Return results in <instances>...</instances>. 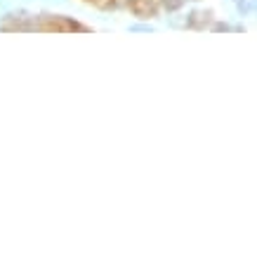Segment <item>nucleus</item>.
I'll return each mask as SVG.
<instances>
[{
	"instance_id": "nucleus-1",
	"label": "nucleus",
	"mask_w": 257,
	"mask_h": 257,
	"mask_svg": "<svg viewBox=\"0 0 257 257\" xmlns=\"http://www.w3.org/2000/svg\"><path fill=\"white\" fill-rule=\"evenodd\" d=\"M212 22V10H194V12H189L187 19H184V26L187 29H196V31H203V29H208Z\"/></svg>"
},
{
	"instance_id": "nucleus-2",
	"label": "nucleus",
	"mask_w": 257,
	"mask_h": 257,
	"mask_svg": "<svg viewBox=\"0 0 257 257\" xmlns=\"http://www.w3.org/2000/svg\"><path fill=\"white\" fill-rule=\"evenodd\" d=\"M236 3V10L241 17H250L255 12V0H234Z\"/></svg>"
},
{
	"instance_id": "nucleus-3",
	"label": "nucleus",
	"mask_w": 257,
	"mask_h": 257,
	"mask_svg": "<svg viewBox=\"0 0 257 257\" xmlns=\"http://www.w3.org/2000/svg\"><path fill=\"white\" fill-rule=\"evenodd\" d=\"M158 5H163L168 12H175V10H179L184 5V0H158Z\"/></svg>"
},
{
	"instance_id": "nucleus-4",
	"label": "nucleus",
	"mask_w": 257,
	"mask_h": 257,
	"mask_svg": "<svg viewBox=\"0 0 257 257\" xmlns=\"http://www.w3.org/2000/svg\"><path fill=\"white\" fill-rule=\"evenodd\" d=\"M212 31H243V26H231L226 22H217L212 24Z\"/></svg>"
},
{
	"instance_id": "nucleus-5",
	"label": "nucleus",
	"mask_w": 257,
	"mask_h": 257,
	"mask_svg": "<svg viewBox=\"0 0 257 257\" xmlns=\"http://www.w3.org/2000/svg\"><path fill=\"white\" fill-rule=\"evenodd\" d=\"M130 33H154L151 24H130Z\"/></svg>"
},
{
	"instance_id": "nucleus-6",
	"label": "nucleus",
	"mask_w": 257,
	"mask_h": 257,
	"mask_svg": "<svg viewBox=\"0 0 257 257\" xmlns=\"http://www.w3.org/2000/svg\"><path fill=\"white\" fill-rule=\"evenodd\" d=\"M0 8H3V10L8 8V0H0Z\"/></svg>"
}]
</instances>
